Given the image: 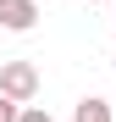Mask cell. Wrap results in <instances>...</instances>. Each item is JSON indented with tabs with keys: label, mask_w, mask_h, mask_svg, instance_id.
I'll return each mask as SVG.
<instances>
[{
	"label": "cell",
	"mask_w": 116,
	"mask_h": 122,
	"mask_svg": "<svg viewBox=\"0 0 116 122\" xmlns=\"http://www.w3.org/2000/svg\"><path fill=\"white\" fill-rule=\"evenodd\" d=\"M0 94H6L11 106L33 100L39 94V67H33V61H0Z\"/></svg>",
	"instance_id": "obj_1"
},
{
	"label": "cell",
	"mask_w": 116,
	"mask_h": 122,
	"mask_svg": "<svg viewBox=\"0 0 116 122\" xmlns=\"http://www.w3.org/2000/svg\"><path fill=\"white\" fill-rule=\"evenodd\" d=\"M33 22H39V0H0V28L28 33Z\"/></svg>",
	"instance_id": "obj_2"
},
{
	"label": "cell",
	"mask_w": 116,
	"mask_h": 122,
	"mask_svg": "<svg viewBox=\"0 0 116 122\" xmlns=\"http://www.w3.org/2000/svg\"><path fill=\"white\" fill-rule=\"evenodd\" d=\"M17 122H50V111H44V106H22V111H17Z\"/></svg>",
	"instance_id": "obj_4"
},
{
	"label": "cell",
	"mask_w": 116,
	"mask_h": 122,
	"mask_svg": "<svg viewBox=\"0 0 116 122\" xmlns=\"http://www.w3.org/2000/svg\"><path fill=\"white\" fill-rule=\"evenodd\" d=\"M17 111H22V106H11V100L0 94V122H17Z\"/></svg>",
	"instance_id": "obj_5"
},
{
	"label": "cell",
	"mask_w": 116,
	"mask_h": 122,
	"mask_svg": "<svg viewBox=\"0 0 116 122\" xmlns=\"http://www.w3.org/2000/svg\"><path fill=\"white\" fill-rule=\"evenodd\" d=\"M77 122H111V100H100V94H88L83 106H77Z\"/></svg>",
	"instance_id": "obj_3"
}]
</instances>
